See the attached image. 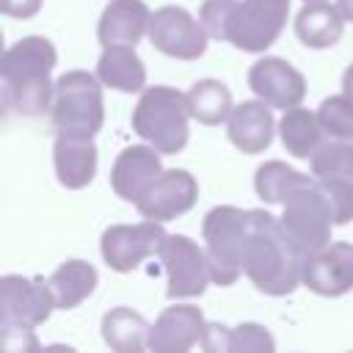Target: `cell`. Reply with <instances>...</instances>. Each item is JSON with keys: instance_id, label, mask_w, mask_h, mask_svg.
I'll return each instance as SVG.
<instances>
[{"instance_id": "25", "label": "cell", "mask_w": 353, "mask_h": 353, "mask_svg": "<svg viewBox=\"0 0 353 353\" xmlns=\"http://www.w3.org/2000/svg\"><path fill=\"white\" fill-rule=\"evenodd\" d=\"M152 325L130 306H116L102 317V339L116 353H141L149 347Z\"/></svg>"}, {"instance_id": "34", "label": "cell", "mask_w": 353, "mask_h": 353, "mask_svg": "<svg viewBox=\"0 0 353 353\" xmlns=\"http://www.w3.org/2000/svg\"><path fill=\"white\" fill-rule=\"evenodd\" d=\"M336 6H339V11H342V17H345L347 22H353V0H336Z\"/></svg>"}, {"instance_id": "22", "label": "cell", "mask_w": 353, "mask_h": 353, "mask_svg": "<svg viewBox=\"0 0 353 353\" xmlns=\"http://www.w3.org/2000/svg\"><path fill=\"white\" fill-rule=\"evenodd\" d=\"M97 77L102 80V85L124 94H135L146 88V66L132 44L102 47V55L97 61Z\"/></svg>"}, {"instance_id": "6", "label": "cell", "mask_w": 353, "mask_h": 353, "mask_svg": "<svg viewBox=\"0 0 353 353\" xmlns=\"http://www.w3.org/2000/svg\"><path fill=\"white\" fill-rule=\"evenodd\" d=\"M50 113H52V127L58 132L94 138L105 124L102 80L85 69L63 72L55 80Z\"/></svg>"}, {"instance_id": "1", "label": "cell", "mask_w": 353, "mask_h": 353, "mask_svg": "<svg viewBox=\"0 0 353 353\" xmlns=\"http://www.w3.org/2000/svg\"><path fill=\"white\" fill-rule=\"evenodd\" d=\"M309 254L290 237L281 218H273L265 210H251V229L243 254V270L251 284L273 298L295 292L303 284Z\"/></svg>"}, {"instance_id": "20", "label": "cell", "mask_w": 353, "mask_h": 353, "mask_svg": "<svg viewBox=\"0 0 353 353\" xmlns=\"http://www.w3.org/2000/svg\"><path fill=\"white\" fill-rule=\"evenodd\" d=\"M152 11L143 0H110L97 22V39L102 47L113 44H138L149 36Z\"/></svg>"}, {"instance_id": "30", "label": "cell", "mask_w": 353, "mask_h": 353, "mask_svg": "<svg viewBox=\"0 0 353 353\" xmlns=\"http://www.w3.org/2000/svg\"><path fill=\"white\" fill-rule=\"evenodd\" d=\"M0 345L6 353H33L39 350V339L28 325H3L0 323Z\"/></svg>"}, {"instance_id": "15", "label": "cell", "mask_w": 353, "mask_h": 353, "mask_svg": "<svg viewBox=\"0 0 353 353\" xmlns=\"http://www.w3.org/2000/svg\"><path fill=\"white\" fill-rule=\"evenodd\" d=\"M303 284L323 298H339L353 290V243L331 240L306 259Z\"/></svg>"}, {"instance_id": "14", "label": "cell", "mask_w": 353, "mask_h": 353, "mask_svg": "<svg viewBox=\"0 0 353 353\" xmlns=\"http://www.w3.org/2000/svg\"><path fill=\"white\" fill-rule=\"evenodd\" d=\"M248 88L268 102L270 108L290 110L303 102L306 80L303 74L284 58H259L248 69Z\"/></svg>"}, {"instance_id": "2", "label": "cell", "mask_w": 353, "mask_h": 353, "mask_svg": "<svg viewBox=\"0 0 353 353\" xmlns=\"http://www.w3.org/2000/svg\"><path fill=\"white\" fill-rule=\"evenodd\" d=\"M58 52L44 36H25L14 41L0 61L3 108L17 116H41L52 108L55 83L50 80Z\"/></svg>"}, {"instance_id": "23", "label": "cell", "mask_w": 353, "mask_h": 353, "mask_svg": "<svg viewBox=\"0 0 353 353\" xmlns=\"http://www.w3.org/2000/svg\"><path fill=\"white\" fill-rule=\"evenodd\" d=\"M97 281H99V273L85 259H66L47 279V284L52 290V298H55V309L80 306L97 290Z\"/></svg>"}, {"instance_id": "18", "label": "cell", "mask_w": 353, "mask_h": 353, "mask_svg": "<svg viewBox=\"0 0 353 353\" xmlns=\"http://www.w3.org/2000/svg\"><path fill=\"white\" fill-rule=\"evenodd\" d=\"M55 176L66 190H83L97 176V146L88 135L55 132L52 143Z\"/></svg>"}, {"instance_id": "21", "label": "cell", "mask_w": 353, "mask_h": 353, "mask_svg": "<svg viewBox=\"0 0 353 353\" xmlns=\"http://www.w3.org/2000/svg\"><path fill=\"white\" fill-rule=\"evenodd\" d=\"M345 22L347 19L342 17L339 6L328 0H314L295 14V36L312 50H328L342 39Z\"/></svg>"}, {"instance_id": "17", "label": "cell", "mask_w": 353, "mask_h": 353, "mask_svg": "<svg viewBox=\"0 0 353 353\" xmlns=\"http://www.w3.org/2000/svg\"><path fill=\"white\" fill-rule=\"evenodd\" d=\"M160 174H163V163L154 146H127L110 168V188L119 199L138 204Z\"/></svg>"}, {"instance_id": "19", "label": "cell", "mask_w": 353, "mask_h": 353, "mask_svg": "<svg viewBox=\"0 0 353 353\" xmlns=\"http://www.w3.org/2000/svg\"><path fill=\"white\" fill-rule=\"evenodd\" d=\"M273 127H276V121H273L270 105L262 99L234 105L226 119V135H229L232 146L240 149L243 154L265 152L273 141Z\"/></svg>"}, {"instance_id": "9", "label": "cell", "mask_w": 353, "mask_h": 353, "mask_svg": "<svg viewBox=\"0 0 353 353\" xmlns=\"http://www.w3.org/2000/svg\"><path fill=\"white\" fill-rule=\"evenodd\" d=\"M207 28L182 6H163L152 11L149 41L157 52L176 61H196L207 52Z\"/></svg>"}, {"instance_id": "5", "label": "cell", "mask_w": 353, "mask_h": 353, "mask_svg": "<svg viewBox=\"0 0 353 353\" xmlns=\"http://www.w3.org/2000/svg\"><path fill=\"white\" fill-rule=\"evenodd\" d=\"M248 229H251V210L221 204L204 215L201 237H204V251H207L212 284L232 287L245 273L243 270V254H245Z\"/></svg>"}, {"instance_id": "13", "label": "cell", "mask_w": 353, "mask_h": 353, "mask_svg": "<svg viewBox=\"0 0 353 353\" xmlns=\"http://www.w3.org/2000/svg\"><path fill=\"white\" fill-rule=\"evenodd\" d=\"M196 199H199L196 176L185 168H168L154 179V185L141 196V201L135 207H138L141 218L165 223V221L185 215L188 210H193Z\"/></svg>"}, {"instance_id": "3", "label": "cell", "mask_w": 353, "mask_h": 353, "mask_svg": "<svg viewBox=\"0 0 353 353\" xmlns=\"http://www.w3.org/2000/svg\"><path fill=\"white\" fill-rule=\"evenodd\" d=\"M290 0H204L199 19L210 39L229 41L243 52H265L281 36Z\"/></svg>"}, {"instance_id": "32", "label": "cell", "mask_w": 353, "mask_h": 353, "mask_svg": "<svg viewBox=\"0 0 353 353\" xmlns=\"http://www.w3.org/2000/svg\"><path fill=\"white\" fill-rule=\"evenodd\" d=\"M41 8V0H3V14L14 19H30Z\"/></svg>"}, {"instance_id": "28", "label": "cell", "mask_w": 353, "mask_h": 353, "mask_svg": "<svg viewBox=\"0 0 353 353\" xmlns=\"http://www.w3.org/2000/svg\"><path fill=\"white\" fill-rule=\"evenodd\" d=\"M317 121L328 141H353V99L347 94H336L320 102Z\"/></svg>"}, {"instance_id": "11", "label": "cell", "mask_w": 353, "mask_h": 353, "mask_svg": "<svg viewBox=\"0 0 353 353\" xmlns=\"http://www.w3.org/2000/svg\"><path fill=\"white\" fill-rule=\"evenodd\" d=\"M163 237H165V229L157 221L143 218L141 223H113L102 232L99 251L110 270L130 273L160 251Z\"/></svg>"}, {"instance_id": "12", "label": "cell", "mask_w": 353, "mask_h": 353, "mask_svg": "<svg viewBox=\"0 0 353 353\" xmlns=\"http://www.w3.org/2000/svg\"><path fill=\"white\" fill-rule=\"evenodd\" d=\"M52 309H55V298L44 279H28L17 273H6L0 279V323L3 325L36 328L47 323Z\"/></svg>"}, {"instance_id": "4", "label": "cell", "mask_w": 353, "mask_h": 353, "mask_svg": "<svg viewBox=\"0 0 353 353\" xmlns=\"http://www.w3.org/2000/svg\"><path fill=\"white\" fill-rule=\"evenodd\" d=\"M190 105L188 94L171 85L143 88L132 108V130L160 154H176L185 149L190 135Z\"/></svg>"}, {"instance_id": "10", "label": "cell", "mask_w": 353, "mask_h": 353, "mask_svg": "<svg viewBox=\"0 0 353 353\" xmlns=\"http://www.w3.org/2000/svg\"><path fill=\"white\" fill-rule=\"evenodd\" d=\"M312 176L334 204L336 226L353 221V141H328L309 160Z\"/></svg>"}, {"instance_id": "8", "label": "cell", "mask_w": 353, "mask_h": 353, "mask_svg": "<svg viewBox=\"0 0 353 353\" xmlns=\"http://www.w3.org/2000/svg\"><path fill=\"white\" fill-rule=\"evenodd\" d=\"M165 273H168V298H199L204 295L210 276L207 251L190 240L188 234H165L157 251Z\"/></svg>"}, {"instance_id": "26", "label": "cell", "mask_w": 353, "mask_h": 353, "mask_svg": "<svg viewBox=\"0 0 353 353\" xmlns=\"http://www.w3.org/2000/svg\"><path fill=\"white\" fill-rule=\"evenodd\" d=\"M312 179L314 176L301 174L298 168H292L281 160H268L254 174V190L265 204H284L298 188L309 185Z\"/></svg>"}, {"instance_id": "31", "label": "cell", "mask_w": 353, "mask_h": 353, "mask_svg": "<svg viewBox=\"0 0 353 353\" xmlns=\"http://www.w3.org/2000/svg\"><path fill=\"white\" fill-rule=\"evenodd\" d=\"M229 336H232V328L229 325H223V323H207L204 336H201V347L207 353H229Z\"/></svg>"}, {"instance_id": "7", "label": "cell", "mask_w": 353, "mask_h": 353, "mask_svg": "<svg viewBox=\"0 0 353 353\" xmlns=\"http://www.w3.org/2000/svg\"><path fill=\"white\" fill-rule=\"evenodd\" d=\"M281 223L290 232V237L312 256L323 245L331 243V229L336 226L334 204L325 196V190L312 179L309 185L298 188L287 201L281 212Z\"/></svg>"}, {"instance_id": "33", "label": "cell", "mask_w": 353, "mask_h": 353, "mask_svg": "<svg viewBox=\"0 0 353 353\" xmlns=\"http://www.w3.org/2000/svg\"><path fill=\"white\" fill-rule=\"evenodd\" d=\"M342 94H347L350 99H353V63L345 69V74H342Z\"/></svg>"}, {"instance_id": "16", "label": "cell", "mask_w": 353, "mask_h": 353, "mask_svg": "<svg viewBox=\"0 0 353 353\" xmlns=\"http://www.w3.org/2000/svg\"><path fill=\"white\" fill-rule=\"evenodd\" d=\"M207 320L199 306L174 303L160 312L149 331V350L154 353H188L190 347L201 345Z\"/></svg>"}, {"instance_id": "35", "label": "cell", "mask_w": 353, "mask_h": 353, "mask_svg": "<svg viewBox=\"0 0 353 353\" xmlns=\"http://www.w3.org/2000/svg\"><path fill=\"white\" fill-rule=\"evenodd\" d=\"M303 3H314V0H303Z\"/></svg>"}, {"instance_id": "27", "label": "cell", "mask_w": 353, "mask_h": 353, "mask_svg": "<svg viewBox=\"0 0 353 353\" xmlns=\"http://www.w3.org/2000/svg\"><path fill=\"white\" fill-rule=\"evenodd\" d=\"M188 105H190V116L204 124V127H215L221 121L229 119L232 113V91L221 83V80H199L190 85L188 91Z\"/></svg>"}, {"instance_id": "24", "label": "cell", "mask_w": 353, "mask_h": 353, "mask_svg": "<svg viewBox=\"0 0 353 353\" xmlns=\"http://www.w3.org/2000/svg\"><path fill=\"white\" fill-rule=\"evenodd\" d=\"M279 135L284 149L298 160H312L314 152L325 143V132L317 121V110H306L301 105L284 110L279 121Z\"/></svg>"}, {"instance_id": "29", "label": "cell", "mask_w": 353, "mask_h": 353, "mask_svg": "<svg viewBox=\"0 0 353 353\" xmlns=\"http://www.w3.org/2000/svg\"><path fill=\"white\" fill-rule=\"evenodd\" d=\"M273 350H276V339L265 325L240 323L237 328H232L229 353H273Z\"/></svg>"}]
</instances>
